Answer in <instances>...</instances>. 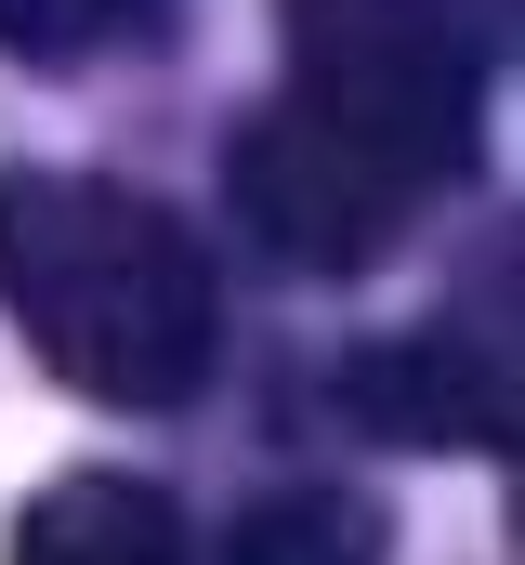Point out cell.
I'll list each match as a JSON object with an SVG mask.
<instances>
[{"mask_svg":"<svg viewBox=\"0 0 525 565\" xmlns=\"http://www.w3.org/2000/svg\"><path fill=\"white\" fill-rule=\"evenodd\" d=\"M513 0H289V93L237 132V224L302 277L394 250L486 132Z\"/></svg>","mask_w":525,"mask_h":565,"instance_id":"obj_1","label":"cell"},{"mask_svg":"<svg viewBox=\"0 0 525 565\" xmlns=\"http://www.w3.org/2000/svg\"><path fill=\"white\" fill-rule=\"evenodd\" d=\"M0 302L26 355L93 408H184L224 355L197 237L106 171H0Z\"/></svg>","mask_w":525,"mask_h":565,"instance_id":"obj_2","label":"cell"},{"mask_svg":"<svg viewBox=\"0 0 525 565\" xmlns=\"http://www.w3.org/2000/svg\"><path fill=\"white\" fill-rule=\"evenodd\" d=\"M13 565H184V513L144 473H66L26 500Z\"/></svg>","mask_w":525,"mask_h":565,"instance_id":"obj_3","label":"cell"},{"mask_svg":"<svg viewBox=\"0 0 525 565\" xmlns=\"http://www.w3.org/2000/svg\"><path fill=\"white\" fill-rule=\"evenodd\" d=\"M355 422L368 434H513V395H500V369L486 355H460V342H394V355H355Z\"/></svg>","mask_w":525,"mask_h":565,"instance_id":"obj_4","label":"cell"},{"mask_svg":"<svg viewBox=\"0 0 525 565\" xmlns=\"http://www.w3.org/2000/svg\"><path fill=\"white\" fill-rule=\"evenodd\" d=\"M224 565H382V526H368L342 487H276V500L237 513Z\"/></svg>","mask_w":525,"mask_h":565,"instance_id":"obj_5","label":"cell"},{"mask_svg":"<svg viewBox=\"0 0 525 565\" xmlns=\"http://www.w3.org/2000/svg\"><path fill=\"white\" fill-rule=\"evenodd\" d=\"M171 0H0V53H40V66H66V53H106V40H144Z\"/></svg>","mask_w":525,"mask_h":565,"instance_id":"obj_6","label":"cell"}]
</instances>
